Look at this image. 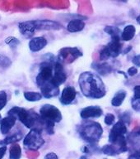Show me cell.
Masks as SVG:
<instances>
[{
    "instance_id": "cell-31",
    "label": "cell",
    "mask_w": 140,
    "mask_h": 159,
    "mask_svg": "<svg viewBox=\"0 0 140 159\" xmlns=\"http://www.w3.org/2000/svg\"><path fill=\"white\" fill-rule=\"evenodd\" d=\"M133 99H140V85H136L134 89V98Z\"/></svg>"
},
{
    "instance_id": "cell-15",
    "label": "cell",
    "mask_w": 140,
    "mask_h": 159,
    "mask_svg": "<svg viewBox=\"0 0 140 159\" xmlns=\"http://www.w3.org/2000/svg\"><path fill=\"white\" fill-rule=\"evenodd\" d=\"M108 51L110 57H117L121 54V37H113L111 42L106 47Z\"/></svg>"
},
{
    "instance_id": "cell-35",
    "label": "cell",
    "mask_w": 140,
    "mask_h": 159,
    "mask_svg": "<svg viewBox=\"0 0 140 159\" xmlns=\"http://www.w3.org/2000/svg\"><path fill=\"white\" fill-rule=\"evenodd\" d=\"M7 151V146H2L0 148V159H2L6 153Z\"/></svg>"
},
{
    "instance_id": "cell-8",
    "label": "cell",
    "mask_w": 140,
    "mask_h": 159,
    "mask_svg": "<svg viewBox=\"0 0 140 159\" xmlns=\"http://www.w3.org/2000/svg\"><path fill=\"white\" fill-rule=\"evenodd\" d=\"M126 132H127V128H126L125 124L122 121L117 122L111 129L110 135H109V141L111 143H113L117 141L120 138L123 137L126 134Z\"/></svg>"
},
{
    "instance_id": "cell-38",
    "label": "cell",
    "mask_w": 140,
    "mask_h": 159,
    "mask_svg": "<svg viewBox=\"0 0 140 159\" xmlns=\"http://www.w3.org/2000/svg\"><path fill=\"white\" fill-rule=\"evenodd\" d=\"M2 117H1V114H0V123H1V121H2Z\"/></svg>"
},
{
    "instance_id": "cell-20",
    "label": "cell",
    "mask_w": 140,
    "mask_h": 159,
    "mask_svg": "<svg viewBox=\"0 0 140 159\" xmlns=\"http://www.w3.org/2000/svg\"><path fill=\"white\" fill-rule=\"evenodd\" d=\"M22 137L23 135L21 133H15V134H12L11 136L7 137L4 139H2V141H0V144L2 146H7V144H14L15 143L20 141L22 139Z\"/></svg>"
},
{
    "instance_id": "cell-11",
    "label": "cell",
    "mask_w": 140,
    "mask_h": 159,
    "mask_svg": "<svg viewBox=\"0 0 140 159\" xmlns=\"http://www.w3.org/2000/svg\"><path fill=\"white\" fill-rule=\"evenodd\" d=\"M77 91L75 88L73 86H67L65 87L63 91H62L61 97H60V102L62 104L68 105L70 104L72 102L74 101L76 98Z\"/></svg>"
},
{
    "instance_id": "cell-26",
    "label": "cell",
    "mask_w": 140,
    "mask_h": 159,
    "mask_svg": "<svg viewBox=\"0 0 140 159\" xmlns=\"http://www.w3.org/2000/svg\"><path fill=\"white\" fill-rule=\"evenodd\" d=\"M5 43L7 45H9L10 47H12V48H15V47H17V45L19 44L20 42L18 41V39H17V38H16V37H7V39L5 40Z\"/></svg>"
},
{
    "instance_id": "cell-28",
    "label": "cell",
    "mask_w": 140,
    "mask_h": 159,
    "mask_svg": "<svg viewBox=\"0 0 140 159\" xmlns=\"http://www.w3.org/2000/svg\"><path fill=\"white\" fill-rule=\"evenodd\" d=\"M114 121H115V116L113 114H106V116L105 117V124L107 125H111V124H113Z\"/></svg>"
},
{
    "instance_id": "cell-36",
    "label": "cell",
    "mask_w": 140,
    "mask_h": 159,
    "mask_svg": "<svg viewBox=\"0 0 140 159\" xmlns=\"http://www.w3.org/2000/svg\"><path fill=\"white\" fill-rule=\"evenodd\" d=\"M129 159H140V151L132 154L131 156L129 157Z\"/></svg>"
},
{
    "instance_id": "cell-23",
    "label": "cell",
    "mask_w": 140,
    "mask_h": 159,
    "mask_svg": "<svg viewBox=\"0 0 140 159\" xmlns=\"http://www.w3.org/2000/svg\"><path fill=\"white\" fill-rule=\"evenodd\" d=\"M25 99L27 101L30 102H36L40 100L42 98V94L39 92H32V91H27L24 93Z\"/></svg>"
},
{
    "instance_id": "cell-4",
    "label": "cell",
    "mask_w": 140,
    "mask_h": 159,
    "mask_svg": "<svg viewBox=\"0 0 140 159\" xmlns=\"http://www.w3.org/2000/svg\"><path fill=\"white\" fill-rule=\"evenodd\" d=\"M40 130L36 129H31L23 140V145L29 150H37L45 143V140L41 136Z\"/></svg>"
},
{
    "instance_id": "cell-27",
    "label": "cell",
    "mask_w": 140,
    "mask_h": 159,
    "mask_svg": "<svg viewBox=\"0 0 140 159\" xmlns=\"http://www.w3.org/2000/svg\"><path fill=\"white\" fill-rule=\"evenodd\" d=\"M109 57H110V54H109L108 51H107V49L105 47L103 49L101 50V53H100V58L102 61H106V60H108Z\"/></svg>"
},
{
    "instance_id": "cell-17",
    "label": "cell",
    "mask_w": 140,
    "mask_h": 159,
    "mask_svg": "<svg viewBox=\"0 0 140 159\" xmlns=\"http://www.w3.org/2000/svg\"><path fill=\"white\" fill-rule=\"evenodd\" d=\"M47 45V40L43 37L32 38L29 42V48L33 52H39Z\"/></svg>"
},
{
    "instance_id": "cell-2",
    "label": "cell",
    "mask_w": 140,
    "mask_h": 159,
    "mask_svg": "<svg viewBox=\"0 0 140 159\" xmlns=\"http://www.w3.org/2000/svg\"><path fill=\"white\" fill-rule=\"evenodd\" d=\"M7 114L10 116H12L18 119L24 126H26L28 129H36V125H40L43 128V123H42V119L40 115L37 114L31 110H27V109L21 108V107H13L7 112Z\"/></svg>"
},
{
    "instance_id": "cell-7",
    "label": "cell",
    "mask_w": 140,
    "mask_h": 159,
    "mask_svg": "<svg viewBox=\"0 0 140 159\" xmlns=\"http://www.w3.org/2000/svg\"><path fill=\"white\" fill-rule=\"evenodd\" d=\"M82 52L76 47H65L60 50L59 54V60L60 62L67 61V59L69 60V63L73 62L75 59L78 58L82 56Z\"/></svg>"
},
{
    "instance_id": "cell-9",
    "label": "cell",
    "mask_w": 140,
    "mask_h": 159,
    "mask_svg": "<svg viewBox=\"0 0 140 159\" xmlns=\"http://www.w3.org/2000/svg\"><path fill=\"white\" fill-rule=\"evenodd\" d=\"M67 75L64 72V67L60 62L57 61L54 66V76L52 79V83L55 86L59 87L60 84H64Z\"/></svg>"
},
{
    "instance_id": "cell-25",
    "label": "cell",
    "mask_w": 140,
    "mask_h": 159,
    "mask_svg": "<svg viewBox=\"0 0 140 159\" xmlns=\"http://www.w3.org/2000/svg\"><path fill=\"white\" fill-rule=\"evenodd\" d=\"M7 103V95L5 91H0V110H2Z\"/></svg>"
},
{
    "instance_id": "cell-10",
    "label": "cell",
    "mask_w": 140,
    "mask_h": 159,
    "mask_svg": "<svg viewBox=\"0 0 140 159\" xmlns=\"http://www.w3.org/2000/svg\"><path fill=\"white\" fill-rule=\"evenodd\" d=\"M36 30H60L62 25L51 20H35Z\"/></svg>"
},
{
    "instance_id": "cell-24",
    "label": "cell",
    "mask_w": 140,
    "mask_h": 159,
    "mask_svg": "<svg viewBox=\"0 0 140 159\" xmlns=\"http://www.w3.org/2000/svg\"><path fill=\"white\" fill-rule=\"evenodd\" d=\"M104 31L111 35V37H120V33H121V30L119 29L118 27H111V26H107L105 27Z\"/></svg>"
},
{
    "instance_id": "cell-32",
    "label": "cell",
    "mask_w": 140,
    "mask_h": 159,
    "mask_svg": "<svg viewBox=\"0 0 140 159\" xmlns=\"http://www.w3.org/2000/svg\"><path fill=\"white\" fill-rule=\"evenodd\" d=\"M44 159H59V157L54 152H49L45 156Z\"/></svg>"
},
{
    "instance_id": "cell-34",
    "label": "cell",
    "mask_w": 140,
    "mask_h": 159,
    "mask_svg": "<svg viewBox=\"0 0 140 159\" xmlns=\"http://www.w3.org/2000/svg\"><path fill=\"white\" fill-rule=\"evenodd\" d=\"M128 73L130 76H133V75H135L138 73V70H137L136 67H131L128 70Z\"/></svg>"
},
{
    "instance_id": "cell-29",
    "label": "cell",
    "mask_w": 140,
    "mask_h": 159,
    "mask_svg": "<svg viewBox=\"0 0 140 159\" xmlns=\"http://www.w3.org/2000/svg\"><path fill=\"white\" fill-rule=\"evenodd\" d=\"M132 108L135 111L140 113V99H132Z\"/></svg>"
},
{
    "instance_id": "cell-33",
    "label": "cell",
    "mask_w": 140,
    "mask_h": 159,
    "mask_svg": "<svg viewBox=\"0 0 140 159\" xmlns=\"http://www.w3.org/2000/svg\"><path fill=\"white\" fill-rule=\"evenodd\" d=\"M132 61H133V63L135 65V66L140 67V55H137V56H135V57H134L133 60H132Z\"/></svg>"
},
{
    "instance_id": "cell-22",
    "label": "cell",
    "mask_w": 140,
    "mask_h": 159,
    "mask_svg": "<svg viewBox=\"0 0 140 159\" xmlns=\"http://www.w3.org/2000/svg\"><path fill=\"white\" fill-rule=\"evenodd\" d=\"M22 157V149L21 147L17 143L12 144L9 150L10 159H20Z\"/></svg>"
},
{
    "instance_id": "cell-21",
    "label": "cell",
    "mask_w": 140,
    "mask_h": 159,
    "mask_svg": "<svg viewBox=\"0 0 140 159\" xmlns=\"http://www.w3.org/2000/svg\"><path fill=\"white\" fill-rule=\"evenodd\" d=\"M126 97V92L125 90H120L116 93V94L113 97L111 100V104L115 107L121 106L123 103L124 99Z\"/></svg>"
},
{
    "instance_id": "cell-3",
    "label": "cell",
    "mask_w": 140,
    "mask_h": 159,
    "mask_svg": "<svg viewBox=\"0 0 140 159\" xmlns=\"http://www.w3.org/2000/svg\"><path fill=\"white\" fill-rule=\"evenodd\" d=\"M102 128L98 123H90L82 128L80 134L86 141L94 143L99 141L102 134Z\"/></svg>"
},
{
    "instance_id": "cell-37",
    "label": "cell",
    "mask_w": 140,
    "mask_h": 159,
    "mask_svg": "<svg viewBox=\"0 0 140 159\" xmlns=\"http://www.w3.org/2000/svg\"><path fill=\"white\" fill-rule=\"evenodd\" d=\"M137 22H138V24H140V15L137 17Z\"/></svg>"
},
{
    "instance_id": "cell-13",
    "label": "cell",
    "mask_w": 140,
    "mask_h": 159,
    "mask_svg": "<svg viewBox=\"0 0 140 159\" xmlns=\"http://www.w3.org/2000/svg\"><path fill=\"white\" fill-rule=\"evenodd\" d=\"M41 94L45 98L49 99L52 97L57 96L59 93V87L55 86L53 83L51 82H48L46 84H43L42 86L40 87Z\"/></svg>"
},
{
    "instance_id": "cell-18",
    "label": "cell",
    "mask_w": 140,
    "mask_h": 159,
    "mask_svg": "<svg viewBox=\"0 0 140 159\" xmlns=\"http://www.w3.org/2000/svg\"><path fill=\"white\" fill-rule=\"evenodd\" d=\"M85 27V23L81 19H74L71 20L68 24L67 29L70 32H80Z\"/></svg>"
},
{
    "instance_id": "cell-30",
    "label": "cell",
    "mask_w": 140,
    "mask_h": 159,
    "mask_svg": "<svg viewBox=\"0 0 140 159\" xmlns=\"http://www.w3.org/2000/svg\"><path fill=\"white\" fill-rule=\"evenodd\" d=\"M99 66L98 68H96V69L99 72H101V74H102V71H103L102 70L103 69L105 70V71H106V73H108V72L111 71V68H110V66H109L107 64H106V63H105V64L100 65V66Z\"/></svg>"
},
{
    "instance_id": "cell-12",
    "label": "cell",
    "mask_w": 140,
    "mask_h": 159,
    "mask_svg": "<svg viewBox=\"0 0 140 159\" xmlns=\"http://www.w3.org/2000/svg\"><path fill=\"white\" fill-rule=\"evenodd\" d=\"M18 28H19L20 32L25 37H32L36 30L34 21H26V22H20L18 25Z\"/></svg>"
},
{
    "instance_id": "cell-6",
    "label": "cell",
    "mask_w": 140,
    "mask_h": 159,
    "mask_svg": "<svg viewBox=\"0 0 140 159\" xmlns=\"http://www.w3.org/2000/svg\"><path fill=\"white\" fill-rule=\"evenodd\" d=\"M40 115L42 119L54 123H59L62 120L61 112L52 104H45L40 109Z\"/></svg>"
},
{
    "instance_id": "cell-16",
    "label": "cell",
    "mask_w": 140,
    "mask_h": 159,
    "mask_svg": "<svg viewBox=\"0 0 140 159\" xmlns=\"http://www.w3.org/2000/svg\"><path fill=\"white\" fill-rule=\"evenodd\" d=\"M17 119L14 117L7 115L2 119L0 123V131L2 134H7L9 133V131L13 128V126L16 124Z\"/></svg>"
},
{
    "instance_id": "cell-19",
    "label": "cell",
    "mask_w": 140,
    "mask_h": 159,
    "mask_svg": "<svg viewBox=\"0 0 140 159\" xmlns=\"http://www.w3.org/2000/svg\"><path fill=\"white\" fill-rule=\"evenodd\" d=\"M136 29L133 25H128L125 27V29L121 33V39L125 42H129L131 39H133L135 35Z\"/></svg>"
},
{
    "instance_id": "cell-14",
    "label": "cell",
    "mask_w": 140,
    "mask_h": 159,
    "mask_svg": "<svg viewBox=\"0 0 140 159\" xmlns=\"http://www.w3.org/2000/svg\"><path fill=\"white\" fill-rule=\"evenodd\" d=\"M102 109L99 106H88L84 108L81 111L80 114L83 119H89V118H98L102 115Z\"/></svg>"
},
{
    "instance_id": "cell-5",
    "label": "cell",
    "mask_w": 140,
    "mask_h": 159,
    "mask_svg": "<svg viewBox=\"0 0 140 159\" xmlns=\"http://www.w3.org/2000/svg\"><path fill=\"white\" fill-rule=\"evenodd\" d=\"M54 76V66L51 63L45 61L40 64L39 74L36 76V84L39 87L51 82Z\"/></svg>"
},
{
    "instance_id": "cell-1",
    "label": "cell",
    "mask_w": 140,
    "mask_h": 159,
    "mask_svg": "<svg viewBox=\"0 0 140 159\" xmlns=\"http://www.w3.org/2000/svg\"><path fill=\"white\" fill-rule=\"evenodd\" d=\"M78 84L84 96L91 99H101L106 95L103 81L98 75L91 72H83L79 76Z\"/></svg>"
}]
</instances>
